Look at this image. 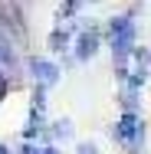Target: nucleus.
Listing matches in <instances>:
<instances>
[{
	"label": "nucleus",
	"instance_id": "obj_2",
	"mask_svg": "<svg viewBox=\"0 0 151 154\" xmlns=\"http://www.w3.org/2000/svg\"><path fill=\"white\" fill-rule=\"evenodd\" d=\"M112 138H115V144L121 151L141 154V148H145V118H141V112L125 108L121 118L112 125Z\"/></svg>",
	"mask_w": 151,
	"mask_h": 154
},
{
	"label": "nucleus",
	"instance_id": "obj_13",
	"mask_svg": "<svg viewBox=\"0 0 151 154\" xmlns=\"http://www.w3.org/2000/svg\"><path fill=\"white\" fill-rule=\"evenodd\" d=\"M89 3H99V0H89Z\"/></svg>",
	"mask_w": 151,
	"mask_h": 154
},
{
	"label": "nucleus",
	"instance_id": "obj_3",
	"mask_svg": "<svg viewBox=\"0 0 151 154\" xmlns=\"http://www.w3.org/2000/svg\"><path fill=\"white\" fill-rule=\"evenodd\" d=\"M30 72H33V82L43 85V89H53L59 82V75H62V69L56 62H49V59H30Z\"/></svg>",
	"mask_w": 151,
	"mask_h": 154
},
{
	"label": "nucleus",
	"instance_id": "obj_9",
	"mask_svg": "<svg viewBox=\"0 0 151 154\" xmlns=\"http://www.w3.org/2000/svg\"><path fill=\"white\" fill-rule=\"evenodd\" d=\"M20 154H43V148H39V144H33V141H27V144L20 148Z\"/></svg>",
	"mask_w": 151,
	"mask_h": 154
},
{
	"label": "nucleus",
	"instance_id": "obj_1",
	"mask_svg": "<svg viewBox=\"0 0 151 154\" xmlns=\"http://www.w3.org/2000/svg\"><path fill=\"white\" fill-rule=\"evenodd\" d=\"M135 10H138V7H131L128 13H118V17H112V20H109V49H112L115 66H118V62H125V59H128V53L138 46Z\"/></svg>",
	"mask_w": 151,
	"mask_h": 154
},
{
	"label": "nucleus",
	"instance_id": "obj_4",
	"mask_svg": "<svg viewBox=\"0 0 151 154\" xmlns=\"http://www.w3.org/2000/svg\"><path fill=\"white\" fill-rule=\"evenodd\" d=\"M99 46H102V33H99V30H82L79 36H76V62L95 59Z\"/></svg>",
	"mask_w": 151,
	"mask_h": 154
},
{
	"label": "nucleus",
	"instance_id": "obj_5",
	"mask_svg": "<svg viewBox=\"0 0 151 154\" xmlns=\"http://www.w3.org/2000/svg\"><path fill=\"white\" fill-rule=\"evenodd\" d=\"M0 69H10L17 72L20 69V56H17V46H13V36L0 26Z\"/></svg>",
	"mask_w": 151,
	"mask_h": 154
},
{
	"label": "nucleus",
	"instance_id": "obj_10",
	"mask_svg": "<svg viewBox=\"0 0 151 154\" xmlns=\"http://www.w3.org/2000/svg\"><path fill=\"white\" fill-rule=\"evenodd\" d=\"M76 154H99V148H95V144H79Z\"/></svg>",
	"mask_w": 151,
	"mask_h": 154
},
{
	"label": "nucleus",
	"instance_id": "obj_7",
	"mask_svg": "<svg viewBox=\"0 0 151 154\" xmlns=\"http://www.w3.org/2000/svg\"><path fill=\"white\" fill-rule=\"evenodd\" d=\"M79 7H82V0H62L59 10H56V20H59V23H69V20L79 13Z\"/></svg>",
	"mask_w": 151,
	"mask_h": 154
},
{
	"label": "nucleus",
	"instance_id": "obj_8",
	"mask_svg": "<svg viewBox=\"0 0 151 154\" xmlns=\"http://www.w3.org/2000/svg\"><path fill=\"white\" fill-rule=\"evenodd\" d=\"M53 138L69 141V138H72V125H69V122H56V125H53Z\"/></svg>",
	"mask_w": 151,
	"mask_h": 154
},
{
	"label": "nucleus",
	"instance_id": "obj_11",
	"mask_svg": "<svg viewBox=\"0 0 151 154\" xmlns=\"http://www.w3.org/2000/svg\"><path fill=\"white\" fill-rule=\"evenodd\" d=\"M7 89H10V79H7V72H0V98L7 95Z\"/></svg>",
	"mask_w": 151,
	"mask_h": 154
},
{
	"label": "nucleus",
	"instance_id": "obj_12",
	"mask_svg": "<svg viewBox=\"0 0 151 154\" xmlns=\"http://www.w3.org/2000/svg\"><path fill=\"white\" fill-rule=\"evenodd\" d=\"M43 154H59V151H56L53 144H46V148H43Z\"/></svg>",
	"mask_w": 151,
	"mask_h": 154
},
{
	"label": "nucleus",
	"instance_id": "obj_6",
	"mask_svg": "<svg viewBox=\"0 0 151 154\" xmlns=\"http://www.w3.org/2000/svg\"><path fill=\"white\" fill-rule=\"evenodd\" d=\"M69 43H72V30L56 26V30L49 33V49H53V53H66V49H69Z\"/></svg>",
	"mask_w": 151,
	"mask_h": 154
}]
</instances>
